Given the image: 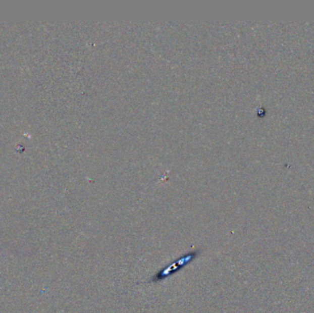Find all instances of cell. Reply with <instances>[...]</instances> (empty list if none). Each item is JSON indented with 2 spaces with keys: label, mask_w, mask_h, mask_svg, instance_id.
<instances>
[{
  "label": "cell",
  "mask_w": 314,
  "mask_h": 313,
  "mask_svg": "<svg viewBox=\"0 0 314 313\" xmlns=\"http://www.w3.org/2000/svg\"><path fill=\"white\" fill-rule=\"evenodd\" d=\"M198 252H197V251L188 252L187 254L183 255L180 258H178L174 262L170 263L169 265H168L166 268H163L162 270H160L152 278V282L162 281L164 279L169 278L170 276H172V275L176 274L179 270H181L183 268H185L186 266H188V264L192 262L193 260H195L196 257L198 256Z\"/></svg>",
  "instance_id": "6da1fadb"
}]
</instances>
